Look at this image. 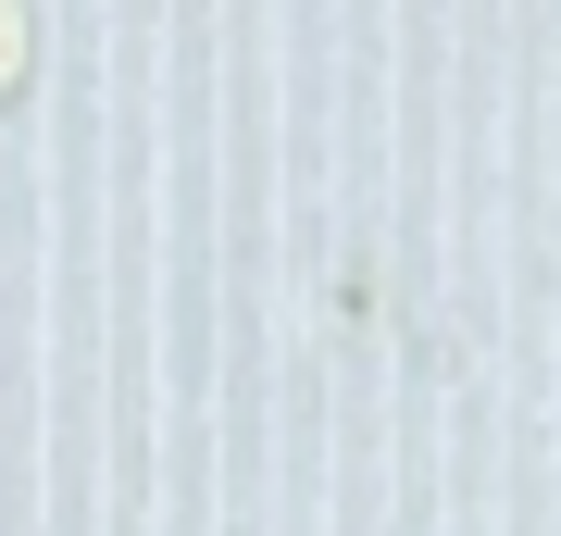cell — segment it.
I'll list each match as a JSON object with an SVG mask.
<instances>
[{"label": "cell", "instance_id": "6da1fadb", "mask_svg": "<svg viewBox=\"0 0 561 536\" xmlns=\"http://www.w3.org/2000/svg\"><path fill=\"white\" fill-rule=\"evenodd\" d=\"M0 50H13V25H0Z\"/></svg>", "mask_w": 561, "mask_h": 536}]
</instances>
